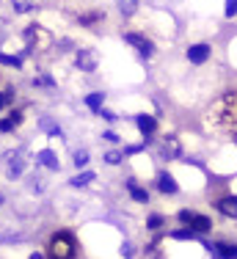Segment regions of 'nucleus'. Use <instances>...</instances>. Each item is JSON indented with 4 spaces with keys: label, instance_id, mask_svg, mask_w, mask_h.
<instances>
[{
    "label": "nucleus",
    "instance_id": "obj_1",
    "mask_svg": "<svg viewBox=\"0 0 237 259\" xmlns=\"http://www.w3.org/2000/svg\"><path fill=\"white\" fill-rule=\"evenodd\" d=\"M204 121H207V127L213 130V133L237 138V91H229V94H223L218 102L210 105Z\"/></svg>",
    "mask_w": 237,
    "mask_h": 259
},
{
    "label": "nucleus",
    "instance_id": "obj_2",
    "mask_svg": "<svg viewBox=\"0 0 237 259\" xmlns=\"http://www.w3.org/2000/svg\"><path fill=\"white\" fill-rule=\"evenodd\" d=\"M22 45H25L22 58L25 55H42L53 47V33H50L45 25H39V22H30V25L22 30Z\"/></svg>",
    "mask_w": 237,
    "mask_h": 259
},
{
    "label": "nucleus",
    "instance_id": "obj_3",
    "mask_svg": "<svg viewBox=\"0 0 237 259\" xmlns=\"http://www.w3.org/2000/svg\"><path fill=\"white\" fill-rule=\"evenodd\" d=\"M45 259H77V240L72 232H55L47 240V254Z\"/></svg>",
    "mask_w": 237,
    "mask_h": 259
},
{
    "label": "nucleus",
    "instance_id": "obj_4",
    "mask_svg": "<svg viewBox=\"0 0 237 259\" xmlns=\"http://www.w3.org/2000/svg\"><path fill=\"white\" fill-rule=\"evenodd\" d=\"M99 64V55L97 50H91V47H83V50L74 53V66H77L80 72H94Z\"/></svg>",
    "mask_w": 237,
    "mask_h": 259
},
{
    "label": "nucleus",
    "instance_id": "obj_5",
    "mask_svg": "<svg viewBox=\"0 0 237 259\" xmlns=\"http://www.w3.org/2000/svg\"><path fill=\"white\" fill-rule=\"evenodd\" d=\"M124 41H127L130 47H135L143 58H152L154 55V45L146 39V36H141V33H124Z\"/></svg>",
    "mask_w": 237,
    "mask_h": 259
},
{
    "label": "nucleus",
    "instance_id": "obj_6",
    "mask_svg": "<svg viewBox=\"0 0 237 259\" xmlns=\"http://www.w3.org/2000/svg\"><path fill=\"white\" fill-rule=\"evenodd\" d=\"M160 155H163L166 160H174V157L182 155V144H179L177 135H166L163 144H160Z\"/></svg>",
    "mask_w": 237,
    "mask_h": 259
},
{
    "label": "nucleus",
    "instance_id": "obj_7",
    "mask_svg": "<svg viewBox=\"0 0 237 259\" xmlns=\"http://www.w3.org/2000/svg\"><path fill=\"white\" fill-rule=\"evenodd\" d=\"M20 124H22V110H11V113H6L0 119V133H11V130H17Z\"/></svg>",
    "mask_w": 237,
    "mask_h": 259
},
{
    "label": "nucleus",
    "instance_id": "obj_8",
    "mask_svg": "<svg viewBox=\"0 0 237 259\" xmlns=\"http://www.w3.org/2000/svg\"><path fill=\"white\" fill-rule=\"evenodd\" d=\"M210 45H193V47H188V61L190 64H204V61L210 58Z\"/></svg>",
    "mask_w": 237,
    "mask_h": 259
},
{
    "label": "nucleus",
    "instance_id": "obj_9",
    "mask_svg": "<svg viewBox=\"0 0 237 259\" xmlns=\"http://www.w3.org/2000/svg\"><path fill=\"white\" fill-rule=\"evenodd\" d=\"M210 251H213V259H237V245L229 243H215Z\"/></svg>",
    "mask_w": 237,
    "mask_h": 259
},
{
    "label": "nucleus",
    "instance_id": "obj_10",
    "mask_svg": "<svg viewBox=\"0 0 237 259\" xmlns=\"http://www.w3.org/2000/svg\"><path fill=\"white\" fill-rule=\"evenodd\" d=\"M157 188L163 190V193H177L179 185H177V180H174L168 171H160V174H157Z\"/></svg>",
    "mask_w": 237,
    "mask_h": 259
},
{
    "label": "nucleus",
    "instance_id": "obj_11",
    "mask_svg": "<svg viewBox=\"0 0 237 259\" xmlns=\"http://www.w3.org/2000/svg\"><path fill=\"white\" fill-rule=\"evenodd\" d=\"M36 160H39L42 165H45V168H50V171H58V155H55L53 149H42L39 155H36Z\"/></svg>",
    "mask_w": 237,
    "mask_h": 259
},
{
    "label": "nucleus",
    "instance_id": "obj_12",
    "mask_svg": "<svg viewBox=\"0 0 237 259\" xmlns=\"http://www.w3.org/2000/svg\"><path fill=\"white\" fill-rule=\"evenodd\" d=\"M135 124H138V130H141V133L149 138V135H152L154 130H157V119H154V116H146V113H141L138 119H135Z\"/></svg>",
    "mask_w": 237,
    "mask_h": 259
},
{
    "label": "nucleus",
    "instance_id": "obj_13",
    "mask_svg": "<svg viewBox=\"0 0 237 259\" xmlns=\"http://www.w3.org/2000/svg\"><path fill=\"white\" fill-rule=\"evenodd\" d=\"M218 209H221V215H226V218H237V196L221 199L218 201Z\"/></svg>",
    "mask_w": 237,
    "mask_h": 259
},
{
    "label": "nucleus",
    "instance_id": "obj_14",
    "mask_svg": "<svg viewBox=\"0 0 237 259\" xmlns=\"http://www.w3.org/2000/svg\"><path fill=\"white\" fill-rule=\"evenodd\" d=\"M127 190H130V196H133V201H138V204H146L149 201V190L138 188L135 180H127Z\"/></svg>",
    "mask_w": 237,
    "mask_h": 259
},
{
    "label": "nucleus",
    "instance_id": "obj_15",
    "mask_svg": "<svg viewBox=\"0 0 237 259\" xmlns=\"http://www.w3.org/2000/svg\"><path fill=\"white\" fill-rule=\"evenodd\" d=\"M190 226H193V232H196V234H207L210 229H213V224H210L207 215H193Z\"/></svg>",
    "mask_w": 237,
    "mask_h": 259
},
{
    "label": "nucleus",
    "instance_id": "obj_16",
    "mask_svg": "<svg viewBox=\"0 0 237 259\" xmlns=\"http://www.w3.org/2000/svg\"><path fill=\"white\" fill-rule=\"evenodd\" d=\"M11 9L14 14H30L36 9V0H11Z\"/></svg>",
    "mask_w": 237,
    "mask_h": 259
},
{
    "label": "nucleus",
    "instance_id": "obj_17",
    "mask_svg": "<svg viewBox=\"0 0 237 259\" xmlns=\"http://www.w3.org/2000/svg\"><path fill=\"white\" fill-rule=\"evenodd\" d=\"M97 177H94V171H83V174H77V177H72L69 180V185L72 188H86L89 182H94Z\"/></svg>",
    "mask_w": 237,
    "mask_h": 259
},
{
    "label": "nucleus",
    "instance_id": "obj_18",
    "mask_svg": "<svg viewBox=\"0 0 237 259\" xmlns=\"http://www.w3.org/2000/svg\"><path fill=\"white\" fill-rule=\"evenodd\" d=\"M14 100H17V91L11 89V85H9V89H3V91H0V110L11 108V105H14Z\"/></svg>",
    "mask_w": 237,
    "mask_h": 259
},
{
    "label": "nucleus",
    "instance_id": "obj_19",
    "mask_svg": "<svg viewBox=\"0 0 237 259\" xmlns=\"http://www.w3.org/2000/svg\"><path fill=\"white\" fill-rule=\"evenodd\" d=\"M102 102H105V94H102V91H94V94L86 97V105H89V108L94 110V113H97L99 108H102Z\"/></svg>",
    "mask_w": 237,
    "mask_h": 259
},
{
    "label": "nucleus",
    "instance_id": "obj_20",
    "mask_svg": "<svg viewBox=\"0 0 237 259\" xmlns=\"http://www.w3.org/2000/svg\"><path fill=\"white\" fill-rule=\"evenodd\" d=\"M116 3H118V11L124 17H133L135 9H138V0H116Z\"/></svg>",
    "mask_w": 237,
    "mask_h": 259
},
{
    "label": "nucleus",
    "instance_id": "obj_21",
    "mask_svg": "<svg viewBox=\"0 0 237 259\" xmlns=\"http://www.w3.org/2000/svg\"><path fill=\"white\" fill-rule=\"evenodd\" d=\"M77 20H80V25H94V22L105 20V11H91V14H80Z\"/></svg>",
    "mask_w": 237,
    "mask_h": 259
},
{
    "label": "nucleus",
    "instance_id": "obj_22",
    "mask_svg": "<svg viewBox=\"0 0 237 259\" xmlns=\"http://www.w3.org/2000/svg\"><path fill=\"white\" fill-rule=\"evenodd\" d=\"M0 64H3V66H14V69H20V66H22V55H6V53H0Z\"/></svg>",
    "mask_w": 237,
    "mask_h": 259
},
{
    "label": "nucleus",
    "instance_id": "obj_23",
    "mask_svg": "<svg viewBox=\"0 0 237 259\" xmlns=\"http://www.w3.org/2000/svg\"><path fill=\"white\" fill-rule=\"evenodd\" d=\"M22 168H25V163H22V157L17 155L14 160H11V165H9V177H11V180H14V177H20Z\"/></svg>",
    "mask_w": 237,
    "mask_h": 259
},
{
    "label": "nucleus",
    "instance_id": "obj_24",
    "mask_svg": "<svg viewBox=\"0 0 237 259\" xmlns=\"http://www.w3.org/2000/svg\"><path fill=\"white\" fill-rule=\"evenodd\" d=\"M163 226H166V218H163V215H152V218L146 221V229H152V232L163 229Z\"/></svg>",
    "mask_w": 237,
    "mask_h": 259
},
{
    "label": "nucleus",
    "instance_id": "obj_25",
    "mask_svg": "<svg viewBox=\"0 0 237 259\" xmlns=\"http://www.w3.org/2000/svg\"><path fill=\"white\" fill-rule=\"evenodd\" d=\"M33 85H42V89H53V85H55V80L50 77V75H45V72H42V75H36V77H33Z\"/></svg>",
    "mask_w": 237,
    "mask_h": 259
},
{
    "label": "nucleus",
    "instance_id": "obj_26",
    "mask_svg": "<svg viewBox=\"0 0 237 259\" xmlns=\"http://www.w3.org/2000/svg\"><path fill=\"white\" fill-rule=\"evenodd\" d=\"M171 237L174 240H199V234L190 229H179V232H171Z\"/></svg>",
    "mask_w": 237,
    "mask_h": 259
},
{
    "label": "nucleus",
    "instance_id": "obj_27",
    "mask_svg": "<svg viewBox=\"0 0 237 259\" xmlns=\"http://www.w3.org/2000/svg\"><path fill=\"white\" fill-rule=\"evenodd\" d=\"M74 165H77V168H86V163H89V152L86 149H80V152H74Z\"/></svg>",
    "mask_w": 237,
    "mask_h": 259
},
{
    "label": "nucleus",
    "instance_id": "obj_28",
    "mask_svg": "<svg viewBox=\"0 0 237 259\" xmlns=\"http://www.w3.org/2000/svg\"><path fill=\"white\" fill-rule=\"evenodd\" d=\"M122 160H124V155H122V152H108V155H105V163H108V165H118V163H122Z\"/></svg>",
    "mask_w": 237,
    "mask_h": 259
},
{
    "label": "nucleus",
    "instance_id": "obj_29",
    "mask_svg": "<svg viewBox=\"0 0 237 259\" xmlns=\"http://www.w3.org/2000/svg\"><path fill=\"white\" fill-rule=\"evenodd\" d=\"M42 130H45V133H50V135H58V138H61V127H55L50 119H42Z\"/></svg>",
    "mask_w": 237,
    "mask_h": 259
},
{
    "label": "nucleus",
    "instance_id": "obj_30",
    "mask_svg": "<svg viewBox=\"0 0 237 259\" xmlns=\"http://www.w3.org/2000/svg\"><path fill=\"white\" fill-rule=\"evenodd\" d=\"M223 14H226V17H234V14H237V0H226V9H223Z\"/></svg>",
    "mask_w": 237,
    "mask_h": 259
},
{
    "label": "nucleus",
    "instance_id": "obj_31",
    "mask_svg": "<svg viewBox=\"0 0 237 259\" xmlns=\"http://www.w3.org/2000/svg\"><path fill=\"white\" fill-rule=\"evenodd\" d=\"M97 113L102 116V119H108V121H116V113H113V110H105V108H99Z\"/></svg>",
    "mask_w": 237,
    "mask_h": 259
},
{
    "label": "nucleus",
    "instance_id": "obj_32",
    "mask_svg": "<svg viewBox=\"0 0 237 259\" xmlns=\"http://www.w3.org/2000/svg\"><path fill=\"white\" fill-rule=\"evenodd\" d=\"M179 221H182V224H190V221H193V212H190V209H182V212H179Z\"/></svg>",
    "mask_w": 237,
    "mask_h": 259
},
{
    "label": "nucleus",
    "instance_id": "obj_33",
    "mask_svg": "<svg viewBox=\"0 0 237 259\" xmlns=\"http://www.w3.org/2000/svg\"><path fill=\"white\" fill-rule=\"evenodd\" d=\"M143 146H146V144H141V146H127V149H124V155H138Z\"/></svg>",
    "mask_w": 237,
    "mask_h": 259
},
{
    "label": "nucleus",
    "instance_id": "obj_34",
    "mask_svg": "<svg viewBox=\"0 0 237 259\" xmlns=\"http://www.w3.org/2000/svg\"><path fill=\"white\" fill-rule=\"evenodd\" d=\"M102 138H105V141H110V144H116V141H118V135H116V133H105Z\"/></svg>",
    "mask_w": 237,
    "mask_h": 259
},
{
    "label": "nucleus",
    "instance_id": "obj_35",
    "mask_svg": "<svg viewBox=\"0 0 237 259\" xmlns=\"http://www.w3.org/2000/svg\"><path fill=\"white\" fill-rule=\"evenodd\" d=\"M122 254H124V256H130V254H133V245L124 243V245H122Z\"/></svg>",
    "mask_w": 237,
    "mask_h": 259
},
{
    "label": "nucleus",
    "instance_id": "obj_36",
    "mask_svg": "<svg viewBox=\"0 0 237 259\" xmlns=\"http://www.w3.org/2000/svg\"><path fill=\"white\" fill-rule=\"evenodd\" d=\"M30 259H45V254H30Z\"/></svg>",
    "mask_w": 237,
    "mask_h": 259
},
{
    "label": "nucleus",
    "instance_id": "obj_37",
    "mask_svg": "<svg viewBox=\"0 0 237 259\" xmlns=\"http://www.w3.org/2000/svg\"><path fill=\"white\" fill-rule=\"evenodd\" d=\"M3 41H6V36H3V33H0V47H3Z\"/></svg>",
    "mask_w": 237,
    "mask_h": 259
},
{
    "label": "nucleus",
    "instance_id": "obj_38",
    "mask_svg": "<svg viewBox=\"0 0 237 259\" xmlns=\"http://www.w3.org/2000/svg\"><path fill=\"white\" fill-rule=\"evenodd\" d=\"M0 204H3V193H0Z\"/></svg>",
    "mask_w": 237,
    "mask_h": 259
},
{
    "label": "nucleus",
    "instance_id": "obj_39",
    "mask_svg": "<svg viewBox=\"0 0 237 259\" xmlns=\"http://www.w3.org/2000/svg\"><path fill=\"white\" fill-rule=\"evenodd\" d=\"M127 259H130V256H127Z\"/></svg>",
    "mask_w": 237,
    "mask_h": 259
}]
</instances>
